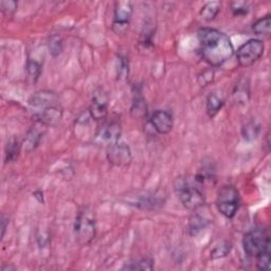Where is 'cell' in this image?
<instances>
[{"label": "cell", "mask_w": 271, "mask_h": 271, "mask_svg": "<svg viewBox=\"0 0 271 271\" xmlns=\"http://www.w3.org/2000/svg\"><path fill=\"white\" fill-rule=\"evenodd\" d=\"M213 77H214V72L212 70H206L204 74H202L200 78H198V82H200L201 86L205 87L213 81Z\"/></svg>", "instance_id": "4dcf8cb0"}, {"label": "cell", "mask_w": 271, "mask_h": 271, "mask_svg": "<svg viewBox=\"0 0 271 271\" xmlns=\"http://www.w3.org/2000/svg\"><path fill=\"white\" fill-rule=\"evenodd\" d=\"M98 136L103 141H106L111 146L113 143L120 141L121 136V124L119 121L112 120L110 122H105L99 130Z\"/></svg>", "instance_id": "5bb4252c"}, {"label": "cell", "mask_w": 271, "mask_h": 271, "mask_svg": "<svg viewBox=\"0 0 271 271\" xmlns=\"http://www.w3.org/2000/svg\"><path fill=\"white\" fill-rule=\"evenodd\" d=\"M224 106V100L218 94H210L207 99V114L210 118H214L220 113Z\"/></svg>", "instance_id": "d6986e66"}, {"label": "cell", "mask_w": 271, "mask_h": 271, "mask_svg": "<svg viewBox=\"0 0 271 271\" xmlns=\"http://www.w3.org/2000/svg\"><path fill=\"white\" fill-rule=\"evenodd\" d=\"M153 129L160 135H168L174 128L173 116L167 111H156L150 120Z\"/></svg>", "instance_id": "7c38bea8"}, {"label": "cell", "mask_w": 271, "mask_h": 271, "mask_svg": "<svg viewBox=\"0 0 271 271\" xmlns=\"http://www.w3.org/2000/svg\"><path fill=\"white\" fill-rule=\"evenodd\" d=\"M194 214L191 216L189 220V233L190 236L195 237L198 233H201L203 230H205L208 225L210 224V220L207 218L206 215H203L198 213V210L193 211Z\"/></svg>", "instance_id": "9a60e30c"}, {"label": "cell", "mask_w": 271, "mask_h": 271, "mask_svg": "<svg viewBox=\"0 0 271 271\" xmlns=\"http://www.w3.org/2000/svg\"><path fill=\"white\" fill-rule=\"evenodd\" d=\"M230 7L234 16H245L249 12V6L245 2H233Z\"/></svg>", "instance_id": "f1b7e54d"}, {"label": "cell", "mask_w": 271, "mask_h": 271, "mask_svg": "<svg viewBox=\"0 0 271 271\" xmlns=\"http://www.w3.org/2000/svg\"><path fill=\"white\" fill-rule=\"evenodd\" d=\"M175 192L183 206L191 211L200 210L206 205V197L188 177H178L174 184Z\"/></svg>", "instance_id": "7a4b0ae2"}, {"label": "cell", "mask_w": 271, "mask_h": 271, "mask_svg": "<svg viewBox=\"0 0 271 271\" xmlns=\"http://www.w3.org/2000/svg\"><path fill=\"white\" fill-rule=\"evenodd\" d=\"M33 118L38 123H42L45 126H56L63 118V108L61 104L53 105L45 110L35 113Z\"/></svg>", "instance_id": "8fae6325"}, {"label": "cell", "mask_w": 271, "mask_h": 271, "mask_svg": "<svg viewBox=\"0 0 271 271\" xmlns=\"http://www.w3.org/2000/svg\"><path fill=\"white\" fill-rule=\"evenodd\" d=\"M58 104H60L58 95L53 92H49V90H41V92L35 93L29 99V105L33 110H36L35 113Z\"/></svg>", "instance_id": "30bf717a"}, {"label": "cell", "mask_w": 271, "mask_h": 271, "mask_svg": "<svg viewBox=\"0 0 271 271\" xmlns=\"http://www.w3.org/2000/svg\"><path fill=\"white\" fill-rule=\"evenodd\" d=\"M271 29V17L267 15L265 17L260 18L257 21L254 26H252V31L256 35H268Z\"/></svg>", "instance_id": "cb8c5ba5"}, {"label": "cell", "mask_w": 271, "mask_h": 271, "mask_svg": "<svg viewBox=\"0 0 271 271\" xmlns=\"http://www.w3.org/2000/svg\"><path fill=\"white\" fill-rule=\"evenodd\" d=\"M21 148L22 144L18 141V139L12 137L6 146L5 150V161L6 164H12V162H15L18 157H20L21 153Z\"/></svg>", "instance_id": "e0dca14e"}, {"label": "cell", "mask_w": 271, "mask_h": 271, "mask_svg": "<svg viewBox=\"0 0 271 271\" xmlns=\"http://www.w3.org/2000/svg\"><path fill=\"white\" fill-rule=\"evenodd\" d=\"M46 128L47 126H45L44 124L36 122V125L33 126V128L27 133L23 142L24 149L27 152H32L40 146L46 133Z\"/></svg>", "instance_id": "4fadbf2b"}, {"label": "cell", "mask_w": 271, "mask_h": 271, "mask_svg": "<svg viewBox=\"0 0 271 271\" xmlns=\"http://www.w3.org/2000/svg\"><path fill=\"white\" fill-rule=\"evenodd\" d=\"M26 70H27V74H28V78L33 83H36V82L39 81V79L41 78V76H42L43 67H42V64L39 63L38 61L29 59L27 61Z\"/></svg>", "instance_id": "7402d4cb"}, {"label": "cell", "mask_w": 271, "mask_h": 271, "mask_svg": "<svg viewBox=\"0 0 271 271\" xmlns=\"http://www.w3.org/2000/svg\"><path fill=\"white\" fill-rule=\"evenodd\" d=\"M74 232L78 244L81 246H86L95 240L97 234V219L92 209L83 207L79 211L75 222Z\"/></svg>", "instance_id": "3957f363"}, {"label": "cell", "mask_w": 271, "mask_h": 271, "mask_svg": "<svg viewBox=\"0 0 271 271\" xmlns=\"http://www.w3.org/2000/svg\"><path fill=\"white\" fill-rule=\"evenodd\" d=\"M107 160L118 168H126L132 164L133 155L128 144L118 141L108 146L106 150Z\"/></svg>", "instance_id": "ba28073f"}, {"label": "cell", "mask_w": 271, "mask_h": 271, "mask_svg": "<svg viewBox=\"0 0 271 271\" xmlns=\"http://www.w3.org/2000/svg\"><path fill=\"white\" fill-rule=\"evenodd\" d=\"M260 133V125L257 122L251 121L243 128V136L247 140H254Z\"/></svg>", "instance_id": "4316f807"}, {"label": "cell", "mask_w": 271, "mask_h": 271, "mask_svg": "<svg viewBox=\"0 0 271 271\" xmlns=\"http://www.w3.org/2000/svg\"><path fill=\"white\" fill-rule=\"evenodd\" d=\"M17 7H18V4L16 2H13V0H3L2 3H0V9H2V11L11 16L13 15L16 11H17Z\"/></svg>", "instance_id": "f546056e"}, {"label": "cell", "mask_w": 271, "mask_h": 271, "mask_svg": "<svg viewBox=\"0 0 271 271\" xmlns=\"http://www.w3.org/2000/svg\"><path fill=\"white\" fill-rule=\"evenodd\" d=\"M265 45L262 41L249 40L239 48L237 52L238 62L242 67H250L263 57Z\"/></svg>", "instance_id": "8992f818"}, {"label": "cell", "mask_w": 271, "mask_h": 271, "mask_svg": "<svg viewBox=\"0 0 271 271\" xmlns=\"http://www.w3.org/2000/svg\"><path fill=\"white\" fill-rule=\"evenodd\" d=\"M243 247L248 257L257 258L263 252L270 250V238L265 230L254 229L244 236Z\"/></svg>", "instance_id": "5b68a950"}, {"label": "cell", "mask_w": 271, "mask_h": 271, "mask_svg": "<svg viewBox=\"0 0 271 271\" xmlns=\"http://www.w3.org/2000/svg\"><path fill=\"white\" fill-rule=\"evenodd\" d=\"M216 208L226 219L232 220L240 209V193L233 186L223 187L216 198Z\"/></svg>", "instance_id": "277c9868"}, {"label": "cell", "mask_w": 271, "mask_h": 271, "mask_svg": "<svg viewBox=\"0 0 271 271\" xmlns=\"http://www.w3.org/2000/svg\"><path fill=\"white\" fill-rule=\"evenodd\" d=\"M119 72H118V79L125 78L126 75H129V62H126L125 58L119 59Z\"/></svg>", "instance_id": "1f68e13d"}, {"label": "cell", "mask_w": 271, "mask_h": 271, "mask_svg": "<svg viewBox=\"0 0 271 271\" xmlns=\"http://www.w3.org/2000/svg\"><path fill=\"white\" fill-rule=\"evenodd\" d=\"M133 13L134 8L131 2H117L115 4L112 29L117 35H124L129 31Z\"/></svg>", "instance_id": "52a82bcc"}, {"label": "cell", "mask_w": 271, "mask_h": 271, "mask_svg": "<svg viewBox=\"0 0 271 271\" xmlns=\"http://www.w3.org/2000/svg\"><path fill=\"white\" fill-rule=\"evenodd\" d=\"M162 200L158 198L156 195H151V196H146V197H141L139 202L137 203V206L141 209H146V210H151L155 209L157 206H160L162 204Z\"/></svg>", "instance_id": "d4e9b609"}, {"label": "cell", "mask_w": 271, "mask_h": 271, "mask_svg": "<svg viewBox=\"0 0 271 271\" xmlns=\"http://www.w3.org/2000/svg\"><path fill=\"white\" fill-rule=\"evenodd\" d=\"M202 57L212 67H220L234 54V47L228 36L218 29L203 28L198 31Z\"/></svg>", "instance_id": "6da1fadb"}, {"label": "cell", "mask_w": 271, "mask_h": 271, "mask_svg": "<svg viewBox=\"0 0 271 271\" xmlns=\"http://www.w3.org/2000/svg\"><path fill=\"white\" fill-rule=\"evenodd\" d=\"M131 113L135 118H143L146 117L148 114V106L146 103V100L140 95H137L134 98L132 108H131Z\"/></svg>", "instance_id": "44dd1931"}, {"label": "cell", "mask_w": 271, "mask_h": 271, "mask_svg": "<svg viewBox=\"0 0 271 271\" xmlns=\"http://www.w3.org/2000/svg\"><path fill=\"white\" fill-rule=\"evenodd\" d=\"M231 244L228 242H223L220 245L215 246L214 249L211 251V259L213 260H219L226 258L231 251Z\"/></svg>", "instance_id": "484cf974"}, {"label": "cell", "mask_w": 271, "mask_h": 271, "mask_svg": "<svg viewBox=\"0 0 271 271\" xmlns=\"http://www.w3.org/2000/svg\"><path fill=\"white\" fill-rule=\"evenodd\" d=\"M154 260L151 258H143L134 262L126 263L122 270H153Z\"/></svg>", "instance_id": "ffe728a7"}, {"label": "cell", "mask_w": 271, "mask_h": 271, "mask_svg": "<svg viewBox=\"0 0 271 271\" xmlns=\"http://www.w3.org/2000/svg\"><path fill=\"white\" fill-rule=\"evenodd\" d=\"M108 95L103 89L95 92L89 106V115L95 121H104L108 115Z\"/></svg>", "instance_id": "9c48e42d"}, {"label": "cell", "mask_w": 271, "mask_h": 271, "mask_svg": "<svg viewBox=\"0 0 271 271\" xmlns=\"http://www.w3.org/2000/svg\"><path fill=\"white\" fill-rule=\"evenodd\" d=\"M0 223H2V239H3L5 237V233H6L7 227L9 226V220L6 219L5 215H3L2 216V221H0Z\"/></svg>", "instance_id": "d6a6232c"}, {"label": "cell", "mask_w": 271, "mask_h": 271, "mask_svg": "<svg viewBox=\"0 0 271 271\" xmlns=\"http://www.w3.org/2000/svg\"><path fill=\"white\" fill-rule=\"evenodd\" d=\"M194 180L197 185L201 186H214L216 183L215 171L210 166H205L197 172Z\"/></svg>", "instance_id": "2e32d148"}, {"label": "cell", "mask_w": 271, "mask_h": 271, "mask_svg": "<svg viewBox=\"0 0 271 271\" xmlns=\"http://www.w3.org/2000/svg\"><path fill=\"white\" fill-rule=\"evenodd\" d=\"M222 8V4L220 2H210L207 3L200 12L201 17L206 22H212L215 20V17L219 15Z\"/></svg>", "instance_id": "ac0fdd59"}, {"label": "cell", "mask_w": 271, "mask_h": 271, "mask_svg": "<svg viewBox=\"0 0 271 271\" xmlns=\"http://www.w3.org/2000/svg\"><path fill=\"white\" fill-rule=\"evenodd\" d=\"M48 49L53 58H58L64 50V41L60 35L54 34L48 40Z\"/></svg>", "instance_id": "603a6c76"}, {"label": "cell", "mask_w": 271, "mask_h": 271, "mask_svg": "<svg viewBox=\"0 0 271 271\" xmlns=\"http://www.w3.org/2000/svg\"><path fill=\"white\" fill-rule=\"evenodd\" d=\"M257 267L262 271H269L270 270V250H267L263 254L259 255L257 258Z\"/></svg>", "instance_id": "83f0119b"}]
</instances>
